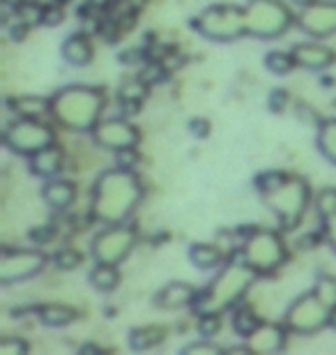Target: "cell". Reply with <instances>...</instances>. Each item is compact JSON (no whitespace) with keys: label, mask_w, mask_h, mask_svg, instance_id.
<instances>
[{"label":"cell","mask_w":336,"mask_h":355,"mask_svg":"<svg viewBox=\"0 0 336 355\" xmlns=\"http://www.w3.org/2000/svg\"><path fill=\"white\" fill-rule=\"evenodd\" d=\"M141 198L143 187L134 168H109L92 184V215L102 224H120L136 210Z\"/></svg>","instance_id":"cell-1"},{"label":"cell","mask_w":336,"mask_h":355,"mask_svg":"<svg viewBox=\"0 0 336 355\" xmlns=\"http://www.w3.org/2000/svg\"><path fill=\"white\" fill-rule=\"evenodd\" d=\"M104 92L90 86H65L51 97V116L71 132L88 134L102 120Z\"/></svg>","instance_id":"cell-2"},{"label":"cell","mask_w":336,"mask_h":355,"mask_svg":"<svg viewBox=\"0 0 336 355\" xmlns=\"http://www.w3.org/2000/svg\"><path fill=\"white\" fill-rule=\"evenodd\" d=\"M256 275L258 272L242 259V254L231 259L228 263H224L221 272L214 277L210 286L205 288V293L196 300L198 311H217V314H224L235 302H240V297L254 284Z\"/></svg>","instance_id":"cell-3"},{"label":"cell","mask_w":336,"mask_h":355,"mask_svg":"<svg viewBox=\"0 0 336 355\" xmlns=\"http://www.w3.org/2000/svg\"><path fill=\"white\" fill-rule=\"evenodd\" d=\"M263 201L278 217L283 229H295L311 203L309 182L299 175H285L276 187L263 191Z\"/></svg>","instance_id":"cell-4"},{"label":"cell","mask_w":336,"mask_h":355,"mask_svg":"<svg viewBox=\"0 0 336 355\" xmlns=\"http://www.w3.org/2000/svg\"><path fill=\"white\" fill-rule=\"evenodd\" d=\"M247 35L258 40H276L295 24V14L283 0H249L245 5Z\"/></svg>","instance_id":"cell-5"},{"label":"cell","mask_w":336,"mask_h":355,"mask_svg":"<svg viewBox=\"0 0 336 355\" xmlns=\"http://www.w3.org/2000/svg\"><path fill=\"white\" fill-rule=\"evenodd\" d=\"M194 28L198 35L212 42H235L247 35V17L245 7L231 3L210 5L194 19Z\"/></svg>","instance_id":"cell-6"},{"label":"cell","mask_w":336,"mask_h":355,"mask_svg":"<svg viewBox=\"0 0 336 355\" xmlns=\"http://www.w3.org/2000/svg\"><path fill=\"white\" fill-rule=\"evenodd\" d=\"M242 259L247 261L258 275H265L276 270L285 261V245L283 238L276 231L258 229L251 231L242 243Z\"/></svg>","instance_id":"cell-7"},{"label":"cell","mask_w":336,"mask_h":355,"mask_svg":"<svg viewBox=\"0 0 336 355\" xmlns=\"http://www.w3.org/2000/svg\"><path fill=\"white\" fill-rule=\"evenodd\" d=\"M134 245H136L134 226L125 224V222L106 224V229H102L95 238H92L90 257L95 259V263L120 266L132 254Z\"/></svg>","instance_id":"cell-8"},{"label":"cell","mask_w":336,"mask_h":355,"mask_svg":"<svg viewBox=\"0 0 336 355\" xmlns=\"http://www.w3.org/2000/svg\"><path fill=\"white\" fill-rule=\"evenodd\" d=\"M330 316L332 309L320 300L316 291H309V293L299 295L285 311V328L297 335H313L325 325H330Z\"/></svg>","instance_id":"cell-9"},{"label":"cell","mask_w":336,"mask_h":355,"mask_svg":"<svg viewBox=\"0 0 336 355\" xmlns=\"http://www.w3.org/2000/svg\"><path fill=\"white\" fill-rule=\"evenodd\" d=\"M3 141L12 153L30 157V155L39 153L42 148L53 144V130L39 123L37 118H19L5 127Z\"/></svg>","instance_id":"cell-10"},{"label":"cell","mask_w":336,"mask_h":355,"mask_svg":"<svg viewBox=\"0 0 336 355\" xmlns=\"http://www.w3.org/2000/svg\"><path fill=\"white\" fill-rule=\"evenodd\" d=\"M46 266V257L37 250H3L0 254V282L14 284L30 279Z\"/></svg>","instance_id":"cell-11"},{"label":"cell","mask_w":336,"mask_h":355,"mask_svg":"<svg viewBox=\"0 0 336 355\" xmlns=\"http://www.w3.org/2000/svg\"><path fill=\"white\" fill-rule=\"evenodd\" d=\"M92 139L97 146L106 148V150H127V148H136L139 144V130L125 118H106L99 120L97 127L92 130Z\"/></svg>","instance_id":"cell-12"},{"label":"cell","mask_w":336,"mask_h":355,"mask_svg":"<svg viewBox=\"0 0 336 355\" xmlns=\"http://www.w3.org/2000/svg\"><path fill=\"white\" fill-rule=\"evenodd\" d=\"M295 24L316 40L336 35V3H313L299 10Z\"/></svg>","instance_id":"cell-13"},{"label":"cell","mask_w":336,"mask_h":355,"mask_svg":"<svg viewBox=\"0 0 336 355\" xmlns=\"http://www.w3.org/2000/svg\"><path fill=\"white\" fill-rule=\"evenodd\" d=\"M292 58H295L297 67L304 69H313V72H320V69L330 67L336 53L330 46L325 44H316V42H302V44H295L290 49Z\"/></svg>","instance_id":"cell-14"},{"label":"cell","mask_w":336,"mask_h":355,"mask_svg":"<svg viewBox=\"0 0 336 355\" xmlns=\"http://www.w3.org/2000/svg\"><path fill=\"white\" fill-rule=\"evenodd\" d=\"M198 300V291L191 284L184 282H170L166 284L159 293H157L154 302L161 309H182L187 304H194Z\"/></svg>","instance_id":"cell-15"},{"label":"cell","mask_w":336,"mask_h":355,"mask_svg":"<svg viewBox=\"0 0 336 355\" xmlns=\"http://www.w3.org/2000/svg\"><path fill=\"white\" fill-rule=\"evenodd\" d=\"M247 342L254 349V353H276L285 344V330L274 323H260L254 330V335L247 337Z\"/></svg>","instance_id":"cell-16"},{"label":"cell","mask_w":336,"mask_h":355,"mask_svg":"<svg viewBox=\"0 0 336 355\" xmlns=\"http://www.w3.org/2000/svg\"><path fill=\"white\" fill-rule=\"evenodd\" d=\"M62 162H65V155H62L58 148H53L51 144V146L42 148L39 153L30 155V171L42 178H53L55 173H60Z\"/></svg>","instance_id":"cell-17"},{"label":"cell","mask_w":336,"mask_h":355,"mask_svg":"<svg viewBox=\"0 0 336 355\" xmlns=\"http://www.w3.org/2000/svg\"><path fill=\"white\" fill-rule=\"evenodd\" d=\"M92 42L88 35L83 33H76V35H69L65 40V44H62V58H65L69 65L74 67H83L88 65L92 60Z\"/></svg>","instance_id":"cell-18"},{"label":"cell","mask_w":336,"mask_h":355,"mask_svg":"<svg viewBox=\"0 0 336 355\" xmlns=\"http://www.w3.org/2000/svg\"><path fill=\"white\" fill-rule=\"evenodd\" d=\"M46 205H51L53 210H67L71 203L76 201V187L69 180H51L42 189Z\"/></svg>","instance_id":"cell-19"},{"label":"cell","mask_w":336,"mask_h":355,"mask_svg":"<svg viewBox=\"0 0 336 355\" xmlns=\"http://www.w3.org/2000/svg\"><path fill=\"white\" fill-rule=\"evenodd\" d=\"M189 259H191V263H194L196 268H201V270H212V268H219V266H224V250L217 245H212V243H196V245H191V250H189Z\"/></svg>","instance_id":"cell-20"},{"label":"cell","mask_w":336,"mask_h":355,"mask_svg":"<svg viewBox=\"0 0 336 355\" xmlns=\"http://www.w3.org/2000/svg\"><path fill=\"white\" fill-rule=\"evenodd\" d=\"M163 337H166V330L159 325H143V328H134L130 332V346L134 351H148L154 349Z\"/></svg>","instance_id":"cell-21"},{"label":"cell","mask_w":336,"mask_h":355,"mask_svg":"<svg viewBox=\"0 0 336 355\" xmlns=\"http://www.w3.org/2000/svg\"><path fill=\"white\" fill-rule=\"evenodd\" d=\"M316 146L327 162L336 164V118H327L318 125Z\"/></svg>","instance_id":"cell-22"},{"label":"cell","mask_w":336,"mask_h":355,"mask_svg":"<svg viewBox=\"0 0 336 355\" xmlns=\"http://www.w3.org/2000/svg\"><path fill=\"white\" fill-rule=\"evenodd\" d=\"M90 284L102 293H109V291H116L120 284V272L118 266L111 263H95V268L90 270Z\"/></svg>","instance_id":"cell-23"},{"label":"cell","mask_w":336,"mask_h":355,"mask_svg":"<svg viewBox=\"0 0 336 355\" xmlns=\"http://www.w3.org/2000/svg\"><path fill=\"white\" fill-rule=\"evenodd\" d=\"M10 106L19 113L21 118H39L51 113V99H42V97H17L12 99Z\"/></svg>","instance_id":"cell-24"},{"label":"cell","mask_w":336,"mask_h":355,"mask_svg":"<svg viewBox=\"0 0 336 355\" xmlns=\"http://www.w3.org/2000/svg\"><path fill=\"white\" fill-rule=\"evenodd\" d=\"M39 321L44 325H51V328H62V325L71 323L76 318V311L65 304H44V307L37 309Z\"/></svg>","instance_id":"cell-25"},{"label":"cell","mask_w":336,"mask_h":355,"mask_svg":"<svg viewBox=\"0 0 336 355\" xmlns=\"http://www.w3.org/2000/svg\"><path fill=\"white\" fill-rule=\"evenodd\" d=\"M145 95H148V81L143 76H130L118 88L120 102H141Z\"/></svg>","instance_id":"cell-26"},{"label":"cell","mask_w":336,"mask_h":355,"mask_svg":"<svg viewBox=\"0 0 336 355\" xmlns=\"http://www.w3.org/2000/svg\"><path fill=\"white\" fill-rule=\"evenodd\" d=\"M260 325V318L254 314V309H249V307H240V309H235V314H233V328L235 332H238L240 337H249V335H254V330Z\"/></svg>","instance_id":"cell-27"},{"label":"cell","mask_w":336,"mask_h":355,"mask_svg":"<svg viewBox=\"0 0 336 355\" xmlns=\"http://www.w3.org/2000/svg\"><path fill=\"white\" fill-rule=\"evenodd\" d=\"M265 65L269 72H274V74H288V72H292V67H297V62L292 58V53L272 51V53H267Z\"/></svg>","instance_id":"cell-28"},{"label":"cell","mask_w":336,"mask_h":355,"mask_svg":"<svg viewBox=\"0 0 336 355\" xmlns=\"http://www.w3.org/2000/svg\"><path fill=\"white\" fill-rule=\"evenodd\" d=\"M313 291L318 293V297L323 300L327 307L334 309L336 307V277H330V275H320L316 286Z\"/></svg>","instance_id":"cell-29"},{"label":"cell","mask_w":336,"mask_h":355,"mask_svg":"<svg viewBox=\"0 0 336 355\" xmlns=\"http://www.w3.org/2000/svg\"><path fill=\"white\" fill-rule=\"evenodd\" d=\"M219 330H221V314H217V311H201V316H198V332L205 339H212Z\"/></svg>","instance_id":"cell-30"},{"label":"cell","mask_w":336,"mask_h":355,"mask_svg":"<svg viewBox=\"0 0 336 355\" xmlns=\"http://www.w3.org/2000/svg\"><path fill=\"white\" fill-rule=\"evenodd\" d=\"M316 210L320 217H330L336 212V189H320L316 194Z\"/></svg>","instance_id":"cell-31"},{"label":"cell","mask_w":336,"mask_h":355,"mask_svg":"<svg viewBox=\"0 0 336 355\" xmlns=\"http://www.w3.org/2000/svg\"><path fill=\"white\" fill-rule=\"evenodd\" d=\"M81 261L83 257L76 250H71V247H65V250H58L53 254V263L60 270H74L81 266Z\"/></svg>","instance_id":"cell-32"},{"label":"cell","mask_w":336,"mask_h":355,"mask_svg":"<svg viewBox=\"0 0 336 355\" xmlns=\"http://www.w3.org/2000/svg\"><path fill=\"white\" fill-rule=\"evenodd\" d=\"M182 353H187V355H217V353H221V346L207 342V339L203 337V342H194V344L184 346Z\"/></svg>","instance_id":"cell-33"},{"label":"cell","mask_w":336,"mask_h":355,"mask_svg":"<svg viewBox=\"0 0 336 355\" xmlns=\"http://www.w3.org/2000/svg\"><path fill=\"white\" fill-rule=\"evenodd\" d=\"M28 353V344L14 337H3L0 339V355H24Z\"/></svg>","instance_id":"cell-34"},{"label":"cell","mask_w":336,"mask_h":355,"mask_svg":"<svg viewBox=\"0 0 336 355\" xmlns=\"http://www.w3.org/2000/svg\"><path fill=\"white\" fill-rule=\"evenodd\" d=\"M19 19L24 21V24H37V21H44V7H37V5H24L19 10Z\"/></svg>","instance_id":"cell-35"},{"label":"cell","mask_w":336,"mask_h":355,"mask_svg":"<svg viewBox=\"0 0 336 355\" xmlns=\"http://www.w3.org/2000/svg\"><path fill=\"white\" fill-rule=\"evenodd\" d=\"M290 102V97H288V92H285L283 88H278V90H272V95H269V106L274 111H283L285 109V104Z\"/></svg>","instance_id":"cell-36"},{"label":"cell","mask_w":336,"mask_h":355,"mask_svg":"<svg viewBox=\"0 0 336 355\" xmlns=\"http://www.w3.org/2000/svg\"><path fill=\"white\" fill-rule=\"evenodd\" d=\"M136 162H139V155H136L134 148H127V150L118 153V166L120 168H134Z\"/></svg>","instance_id":"cell-37"},{"label":"cell","mask_w":336,"mask_h":355,"mask_svg":"<svg viewBox=\"0 0 336 355\" xmlns=\"http://www.w3.org/2000/svg\"><path fill=\"white\" fill-rule=\"evenodd\" d=\"M62 17H65V14H62L60 7L46 5V7H44V21H42V24H46V26H58L60 21H62Z\"/></svg>","instance_id":"cell-38"},{"label":"cell","mask_w":336,"mask_h":355,"mask_svg":"<svg viewBox=\"0 0 336 355\" xmlns=\"http://www.w3.org/2000/svg\"><path fill=\"white\" fill-rule=\"evenodd\" d=\"M323 226H325V236H327V243L332 245V250L336 252V212L330 217L323 219Z\"/></svg>","instance_id":"cell-39"},{"label":"cell","mask_w":336,"mask_h":355,"mask_svg":"<svg viewBox=\"0 0 336 355\" xmlns=\"http://www.w3.org/2000/svg\"><path fill=\"white\" fill-rule=\"evenodd\" d=\"M55 236V229L53 226H42V229H35V231H30V238L35 240L37 245H42V243H48Z\"/></svg>","instance_id":"cell-40"},{"label":"cell","mask_w":336,"mask_h":355,"mask_svg":"<svg viewBox=\"0 0 336 355\" xmlns=\"http://www.w3.org/2000/svg\"><path fill=\"white\" fill-rule=\"evenodd\" d=\"M191 127L196 130V137H207V123H203V120H194Z\"/></svg>","instance_id":"cell-41"},{"label":"cell","mask_w":336,"mask_h":355,"mask_svg":"<svg viewBox=\"0 0 336 355\" xmlns=\"http://www.w3.org/2000/svg\"><path fill=\"white\" fill-rule=\"evenodd\" d=\"M141 53L139 51H130V53H125L123 55V62H141Z\"/></svg>","instance_id":"cell-42"},{"label":"cell","mask_w":336,"mask_h":355,"mask_svg":"<svg viewBox=\"0 0 336 355\" xmlns=\"http://www.w3.org/2000/svg\"><path fill=\"white\" fill-rule=\"evenodd\" d=\"M95 351H99L95 344H88V346H81V353H95Z\"/></svg>","instance_id":"cell-43"},{"label":"cell","mask_w":336,"mask_h":355,"mask_svg":"<svg viewBox=\"0 0 336 355\" xmlns=\"http://www.w3.org/2000/svg\"><path fill=\"white\" fill-rule=\"evenodd\" d=\"M295 5H299V7H306V5H313L316 0H292Z\"/></svg>","instance_id":"cell-44"},{"label":"cell","mask_w":336,"mask_h":355,"mask_svg":"<svg viewBox=\"0 0 336 355\" xmlns=\"http://www.w3.org/2000/svg\"><path fill=\"white\" fill-rule=\"evenodd\" d=\"M330 325L336 330V307L332 309V316H330Z\"/></svg>","instance_id":"cell-45"}]
</instances>
